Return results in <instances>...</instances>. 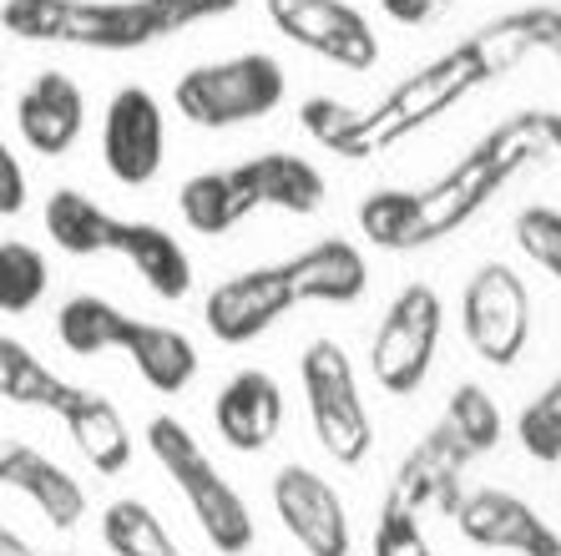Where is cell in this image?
Returning <instances> with one entry per match:
<instances>
[{"instance_id": "cell-28", "label": "cell", "mask_w": 561, "mask_h": 556, "mask_svg": "<svg viewBox=\"0 0 561 556\" xmlns=\"http://www.w3.org/2000/svg\"><path fill=\"white\" fill-rule=\"evenodd\" d=\"M440 425L450 430L460 445H466L470 461H481V455H491L501 445V405L491 400L481 385H470V379H466V385L450 389Z\"/></svg>"}, {"instance_id": "cell-9", "label": "cell", "mask_w": 561, "mask_h": 556, "mask_svg": "<svg viewBox=\"0 0 561 556\" xmlns=\"http://www.w3.org/2000/svg\"><path fill=\"white\" fill-rule=\"evenodd\" d=\"M268 21L304 52L324 56L340 71H375L379 36L350 0H268Z\"/></svg>"}, {"instance_id": "cell-38", "label": "cell", "mask_w": 561, "mask_h": 556, "mask_svg": "<svg viewBox=\"0 0 561 556\" xmlns=\"http://www.w3.org/2000/svg\"><path fill=\"white\" fill-rule=\"evenodd\" d=\"M0 71H5V52H0Z\"/></svg>"}, {"instance_id": "cell-25", "label": "cell", "mask_w": 561, "mask_h": 556, "mask_svg": "<svg viewBox=\"0 0 561 556\" xmlns=\"http://www.w3.org/2000/svg\"><path fill=\"white\" fill-rule=\"evenodd\" d=\"M102 542L112 556H178V542L168 536L162 517L137 496H122L102 511Z\"/></svg>"}, {"instance_id": "cell-23", "label": "cell", "mask_w": 561, "mask_h": 556, "mask_svg": "<svg viewBox=\"0 0 561 556\" xmlns=\"http://www.w3.org/2000/svg\"><path fill=\"white\" fill-rule=\"evenodd\" d=\"M122 314H127V309H117L112 298L77 294V298H66L61 309H56V339H61V350L77 354V360L112 354V350H117Z\"/></svg>"}, {"instance_id": "cell-8", "label": "cell", "mask_w": 561, "mask_h": 556, "mask_svg": "<svg viewBox=\"0 0 561 556\" xmlns=\"http://www.w3.org/2000/svg\"><path fill=\"white\" fill-rule=\"evenodd\" d=\"M460 329L485 364L511 370L522 360L531 344V288L522 284V273L511 263H481L470 273L460 294Z\"/></svg>"}, {"instance_id": "cell-26", "label": "cell", "mask_w": 561, "mask_h": 556, "mask_svg": "<svg viewBox=\"0 0 561 556\" xmlns=\"http://www.w3.org/2000/svg\"><path fill=\"white\" fill-rule=\"evenodd\" d=\"M51 288V263L26 238H0V314H31Z\"/></svg>"}, {"instance_id": "cell-5", "label": "cell", "mask_w": 561, "mask_h": 556, "mask_svg": "<svg viewBox=\"0 0 561 556\" xmlns=\"http://www.w3.org/2000/svg\"><path fill=\"white\" fill-rule=\"evenodd\" d=\"M284 97H288V77L268 52H243V56H228V61L193 66L172 87L178 117L208 132L268 117V112L284 106Z\"/></svg>"}, {"instance_id": "cell-37", "label": "cell", "mask_w": 561, "mask_h": 556, "mask_svg": "<svg viewBox=\"0 0 561 556\" xmlns=\"http://www.w3.org/2000/svg\"><path fill=\"white\" fill-rule=\"evenodd\" d=\"M36 556H71V552H36Z\"/></svg>"}, {"instance_id": "cell-19", "label": "cell", "mask_w": 561, "mask_h": 556, "mask_svg": "<svg viewBox=\"0 0 561 556\" xmlns=\"http://www.w3.org/2000/svg\"><path fill=\"white\" fill-rule=\"evenodd\" d=\"M112 253L127 259L131 273H137L157 298H187L193 294V259H187V248L178 243L168 228L122 218L117 223V248H112Z\"/></svg>"}, {"instance_id": "cell-21", "label": "cell", "mask_w": 561, "mask_h": 556, "mask_svg": "<svg viewBox=\"0 0 561 556\" xmlns=\"http://www.w3.org/2000/svg\"><path fill=\"white\" fill-rule=\"evenodd\" d=\"M41 223H46V238H51L61 253H71V259H96V253H112V248H117L122 218L106 213L96 197L77 193V188H56V193L46 197Z\"/></svg>"}, {"instance_id": "cell-22", "label": "cell", "mask_w": 561, "mask_h": 556, "mask_svg": "<svg viewBox=\"0 0 561 556\" xmlns=\"http://www.w3.org/2000/svg\"><path fill=\"white\" fill-rule=\"evenodd\" d=\"M485 52H491V66H496V77L506 66L526 61V56H551L561 66V11L557 5H526V11H511L501 21L476 31Z\"/></svg>"}, {"instance_id": "cell-4", "label": "cell", "mask_w": 561, "mask_h": 556, "mask_svg": "<svg viewBox=\"0 0 561 556\" xmlns=\"http://www.w3.org/2000/svg\"><path fill=\"white\" fill-rule=\"evenodd\" d=\"M147 451L157 455V466L168 470V480L183 491L193 521L213 542L218 556H243L253 546V511L238 496V486L213 466V455L203 451V440L178 420V415H152L147 425Z\"/></svg>"}, {"instance_id": "cell-20", "label": "cell", "mask_w": 561, "mask_h": 556, "mask_svg": "<svg viewBox=\"0 0 561 556\" xmlns=\"http://www.w3.org/2000/svg\"><path fill=\"white\" fill-rule=\"evenodd\" d=\"M456 521L466 531L470 546L481 552H526V542L536 536L541 517L522 496L501 491V486H481V491H466L456 506Z\"/></svg>"}, {"instance_id": "cell-6", "label": "cell", "mask_w": 561, "mask_h": 556, "mask_svg": "<svg viewBox=\"0 0 561 556\" xmlns=\"http://www.w3.org/2000/svg\"><path fill=\"white\" fill-rule=\"evenodd\" d=\"M299 385L309 400V420L329 461L340 466H359L375 445V425H369L365 395H359V375L340 339H313L299 354Z\"/></svg>"}, {"instance_id": "cell-3", "label": "cell", "mask_w": 561, "mask_h": 556, "mask_svg": "<svg viewBox=\"0 0 561 556\" xmlns=\"http://www.w3.org/2000/svg\"><path fill=\"white\" fill-rule=\"evenodd\" d=\"M259 207L309 218V213L324 207V172L299 152H259L249 162H238V168L197 172L178 188V213L203 238L233 234L238 223L259 213Z\"/></svg>"}, {"instance_id": "cell-7", "label": "cell", "mask_w": 561, "mask_h": 556, "mask_svg": "<svg viewBox=\"0 0 561 556\" xmlns=\"http://www.w3.org/2000/svg\"><path fill=\"white\" fill-rule=\"evenodd\" d=\"M445 304L431 284H405L390 298V309L379 314L375 339H369V370H375L385 395H415L425 385L440 350Z\"/></svg>"}, {"instance_id": "cell-16", "label": "cell", "mask_w": 561, "mask_h": 556, "mask_svg": "<svg viewBox=\"0 0 561 556\" xmlns=\"http://www.w3.org/2000/svg\"><path fill=\"white\" fill-rule=\"evenodd\" d=\"M0 486H11V491L26 496L56 531L81 526V517H87L81 480L66 466H56L46 451L26 445V440H0Z\"/></svg>"}, {"instance_id": "cell-14", "label": "cell", "mask_w": 561, "mask_h": 556, "mask_svg": "<svg viewBox=\"0 0 561 556\" xmlns=\"http://www.w3.org/2000/svg\"><path fill=\"white\" fill-rule=\"evenodd\" d=\"M213 425L222 445L238 455L268 451L284 430V389L268 370H238L213 400Z\"/></svg>"}, {"instance_id": "cell-17", "label": "cell", "mask_w": 561, "mask_h": 556, "mask_svg": "<svg viewBox=\"0 0 561 556\" xmlns=\"http://www.w3.org/2000/svg\"><path fill=\"white\" fill-rule=\"evenodd\" d=\"M51 415L66 425L71 445L92 461L96 476H122V470L131 466V430L106 395H96V389H87V385H66L61 405H56Z\"/></svg>"}, {"instance_id": "cell-32", "label": "cell", "mask_w": 561, "mask_h": 556, "mask_svg": "<svg viewBox=\"0 0 561 556\" xmlns=\"http://www.w3.org/2000/svg\"><path fill=\"white\" fill-rule=\"evenodd\" d=\"M26 168H21V157L11 152V143L0 137V218H15V213H26Z\"/></svg>"}, {"instance_id": "cell-24", "label": "cell", "mask_w": 561, "mask_h": 556, "mask_svg": "<svg viewBox=\"0 0 561 556\" xmlns=\"http://www.w3.org/2000/svg\"><path fill=\"white\" fill-rule=\"evenodd\" d=\"M71 379H61L51 364L31 354L21 339L0 334V400L21 405V410H56Z\"/></svg>"}, {"instance_id": "cell-18", "label": "cell", "mask_w": 561, "mask_h": 556, "mask_svg": "<svg viewBox=\"0 0 561 556\" xmlns=\"http://www.w3.org/2000/svg\"><path fill=\"white\" fill-rule=\"evenodd\" d=\"M117 354H127L137 364V375L147 379V389L157 395H183L187 385L197 379V344L172 329V324H157V319H137V314H122V329H117Z\"/></svg>"}, {"instance_id": "cell-27", "label": "cell", "mask_w": 561, "mask_h": 556, "mask_svg": "<svg viewBox=\"0 0 561 556\" xmlns=\"http://www.w3.org/2000/svg\"><path fill=\"white\" fill-rule=\"evenodd\" d=\"M359 234L375 248H390V253L420 248L415 188H375V193L359 203Z\"/></svg>"}, {"instance_id": "cell-2", "label": "cell", "mask_w": 561, "mask_h": 556, "mask_svg": "<svg viewBox=\"0 0 561 556\" xmlns=\"http://www.w3.org/2000/svg\"><path fill=\"white\" fill-rule=\"evenodd\" d=\"M243 0H5L0 26L41 46L81 52H142L152 41L238 11Z\"/></svg>"}, {"instance_id": "cell-36", "label": "cell", "mask_w": 561, "mask_h": 556, "mask_svg": "<svg viewBox=\"0 0 561 556\" xmlns=\"http://www.w3.org/2000/svg\"><path fill=\"white\" fill-rule=\"evenodd\" d=\"M0 556H36V552H31V542L21 536V531L0 521Z\"/></svg>"}, {"instance_id": "cell-11", "label": "cell", "mask_w": 561, "mask_h": 556, "mask_svg": "<svg viewBox=\"0 0 561 556\" xmlns=\"http://www.w3.org/2000/svg\"><path fill=\"white\" fill-rule=\"evenodd\" d=\"M274 511L284 531L304 546V556H350L354 531L344 496L309 466H284L274 476Z\"/></svg>"}, {"instance_id": "cell-29", "label": "cell", "mask_w": 561, "mask_h": 556, "mask_svg": "<svg viewBox=\"0 0 561 556\" xmlns=\"http://www.w3.org/2000/svg\"><path fill=\"white\" fill-rule=\"evenodd\" d=\"M516 440H522V451L541 466L561 461V375L551 379L541 395L526 400V410L516 415Z\"/></svg>"}, {"instance_id": "cell-10", "label": "cell", "mask_w": 561, "mask_h": 556, "mask_svg": "<svg viewBox=\"0 0 561 556\" xmlns=\"http://www.w3.org/2000/svg\"><path fill=\"white\" fill-rule=\"evenodd\" d=\"M102 162L122 188H147L168 162V117L147 87H122L106 102Z\"/></svg>"}, {"instance_id": "cell-1", "label": "cell", "mask_w": 561, "mask_h": 556, "mask_svg": "<svg viewBox=\"0 0 561 556\" xmlns=\"http://www.w3.org/2000/svg\"><path fill=\"white\" fill-rule=\"evenodd\" d=\"M369 288V263L350 238H319L294 259L263 263V269L233 273L213 284L203 298V324L218 344H253L268 334L284 314L304 309V304H334L350 309Z\"/></svg>"}, {"instance_id": "cell-13", "label": "cell", "mask_w": 561, "mask_h": 556, "mask_svg": "<svg viewBox=\"0 0 561 556\" xmlns=\"http://www.w3.org/2000/svg\"><path fill=\"white\" fill-rule=\"evenodd\" d=\"M15 132L36 157H66L87 132V97L66 71H36L15 97Z\"/></svg>"}, {"instance_id": "cell-33", "label": "cell", "mask_w": 561, "mask_h": 556, "mask_svg": "<svg viewBox=\"0 0 561 556\" xmlns=\"http://www.w3.org/2000/svg\"><path fill=\"white\" fill-rule=\"evenodd\" d=\"M450 5L456 0H379V11L390 15V21H400V26H425V21L445 15Z\"/></svg>"}, {"instance_id": "cell-31", "label": "cell", "mask_w": 561, "mask_h": 556, "mask_svg": "<svg viewBox=\"0 0 561 556\" xmlns=\"http://www.w3.org/2000/svg\"><path fill=\"white\" fill-rule=\"evenodd\" d=\"M375 556H435V546L425 542V526H420V511H410L405 501L385 496L375 521V542H369Z\"/></svg>"}, {"instance_id": "cell-35", "label": "cell", "mask_w": 561, "mask_h": 556, "mask_svg": "<svg viewBox=\"0 0 561 556\" xmlns=\"http://www.w3.org/2000/svg\"><path fill=\"white\" fill-rule=\"evenodd\" d=\"M522 556H561V531L541 521V526H536V536L526 542V552H522Z\"/></svg>"}, {"instance_id": "cell-12", "label": "cell", "mask_w": 561, "mask_h": 556, "mask_svg": "<svg viewBox=\"0 0 561 556\" xmlns=\"http://www.w3.org/2000/svg\"><path fill=\"white\" fill-rule=\"evenodd\" d=\"M299 122L319 147H329L334 157H354V162L385 152V147H394L410 132V122L385 97L375 106H354V102H340V97H309L299 106Z\"/></svg>"}, {"instance_id": "cell-15", "label": "cell", "mask_w": 561, "mask_h": 556, "mask_svg": "<svg viewBox=\"0 0 561 556\" xmlns=\"http://www.w3.org/2000/svg\"><path fill=\"white\" fill-rule=\"evenodd\" d=\"M470 466V451L460 445L450 430L435 420V430L425 440H415L410 445V455L400 461V470H394V486L390 496L394 501H405L410 511H445V517H456L460 506V476H466Z\"/></svg>"}, {"instance_id": "cell-34", "label": "cell", "mask_w": 561, "mask_h": 556, "mask_svg": "<svg viewBox=\"0 0 561 556\" xmlns=\"http://www.w3.org/2000/svg\"><path fill=\"white\" fill-rule=\"evenodd\" d=\"M526 122H531L541 152H557L561 157V112H526Z\"/></svg>"}, {"instance_id": "cell-30", "label": "cell", "mask_w": 561, "mask_h": 556, "mask_svg": "<svg viewBox=\"0 0 561 556\" xmlns=\"http://www.w3.org/2000/svg\"><path fill=\"white\" fill-rule=\"evenodd\" d=\"M516 248H522L536 269L551 273L561 284V207H547V203L522 207V218H516Z\"/></svg>"}]
</instances>
